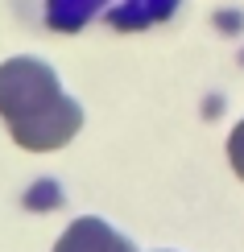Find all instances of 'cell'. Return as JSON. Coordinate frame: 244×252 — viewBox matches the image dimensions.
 Here are the masks:
<instances>
[{
    "instance_id": "6da1fadb",
    "label": "cell",
    "mask_w": 244,
    "mask_h": 252,
    "mask_svg": "<svg viewBox=\"0 0 244 252\" xmlns=\"http://www.w3.org/2000/svg\"><path fill=\"white\" fill-rule=\"evenodd\" d=\"M0 120L29 153L62 149L83 124V108L58 87V75L41 58L0 62Z\"/></svg>"
},
{
    "instance_id": "7a4b0ae2",
    "label": "cell",
    "mask_w": 244,
    "mask_h": 252,
    "mask_svg": "<svg viewBox=\"0 0 244 252\" xmlns=\"http://www.w3.org/2000/svg\"><path fill=\"white\" fill-rule=\"evenodd\" d=\"M54 252H137L133 240H124L116 227H108L104 219L83 215L62 232V240L54 244Z\"/></svg>"
},
{
    "instance_id": "3957f363",
    "label": "cell",
    "mask_w": 244,
    "mask_h": 252,
    "mask_svg": "<svg viewBox=\"0 0 244 252\" xmlns=\"http://www.w3.org/2000/svg\"><path fill=\"white\" fill-rule=\"evenodd\" d=\"M104 8H108V0H34L29 13L37 17V25L54 29V33H79Z\"/></svg>"
},
{
    "instance_id": "277c9868",
    "label": "cell",
    "mask_w": 244,
    "mask_h": 252,
    "mask_svg": "<svg viewBox=\"0 0 244 252\" xmlns=\"http://www.w3.org/2000/svg\"><path fill=\"white\" fill-rule=\"evenodd\" d=\"M182 0H116L108 8L112 29H149L157 21H170Z\"/></svg>"
},
{
    "instance_id": "5b68a950",
    "label": "cell",
    "mask_w": 244,
    "mask_h": 252,
    "mask_svg": "<svg viewBox=\"0 0 244 252\" xmlns=\"http://www.w3.org/2000/svg\"><path fill=\"white\" fill-rule=\"evenodd\" d=\"M228 157H232V170L244 178V120H240L236 128H232V136H228Z\"/></svg>"
}]
</instances>
